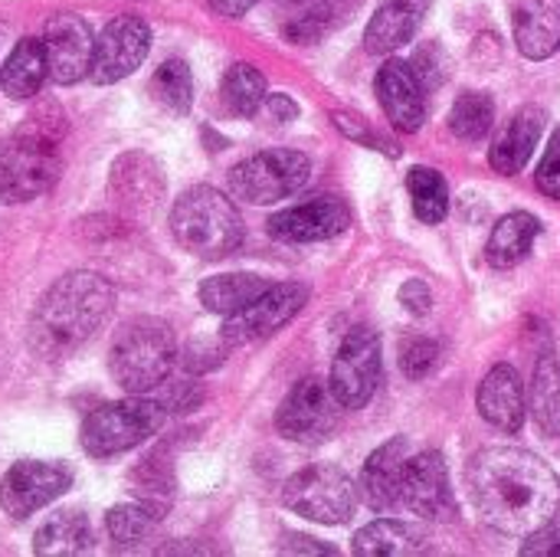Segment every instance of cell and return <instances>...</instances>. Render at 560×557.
Returning a JSON list of instances; mask_svg holds the SVG:
<instances>
[{
    "mask_svg": "<svg viewBox=\"0 0 560 557\" xmlns=\"http://www.w3.org/2000/svg\"><path fill=\"white\" fill-rule=\"evenodd\" d=\"M335 125L348 135V138H354V141H364V144H374V138H371V131H368V121L361 118V115H348V112H335Z\"/></svg>",
    "mask_w": 560,
    "mask_h": 557,
    "instance_id": "44",
    "label": "cell"
},
{
    "mask_svg": "<svg viewBox=\"0 0 560 557\" xmlns=\"http://www.w3.org/2000/svg\"><path fill=\"white\" fill-rule=\"evenodd\" d=\"M308 302V289L299 286V282H279V286H269L256 302H249L243 312L236 315H226L223 328H220V338L230 345V348H240V345H253V341H262L269 335H276L282 325H289Z\"/></svg>",
    "mask_w": 560,
    "mask_h": 557,
    "instance_id": "12",
    "label": "cell"
},
{
    "mask_svg": "<svg viewBox=\"0 0 560 557\" xmlns=\"http://www.w3.org/2000/svg\"><path fill=\"white\" fill-rule=\"evenodd\" d=\"M272 282L256 276V272H226V276H210L200 282V305L213 315H236L249 302H256Z\"/></svg>",
    "mask_w": 560,
    "mask_h": 557,
    "instance_id": "26",
    "label": "cell"
},
{
    "mask_svg": "<svg viewBox=\"0 0 560 557\" xmlns=\"http://www.w3.org/2000/svg\"><path fill=\"white\" fill-rule=\"evenodd\" d=\"M262 112L276 121V125H289L295 115H299V105L289 98V95H266L262 102Z\"/></svg>",
    "mask_w": 560,
    "mask_h": 557,
    "instance_id": "43",
    "label": "cell"
},
{
    "mask_svg": "<svg viewBox=\"0 0 560 557\" xmlns=\"http://www.w3.org/2000/svg\"><path fill=\"white\" fill-rule=\"evenodd\" d=\"M400 506L420 519H430V522H446L456 515V499L450 489V469L436 450L417 453L407 460L404 483H400Z\"/></svg>",
    "mask_w": 560,
    "mask_h": 557,
    "instance_id": "14",
    "label": "cell"
},
{
    "mask_svg": "<svg viewBox=\"0 0 560 557\" xmlns=\"http://www.w3.org/2000/svg\"><path fill=\"white\" fill-rule=\"evenodd\" d=\"M46 76H49L46 46H43V39L26 36V39H20V43L13 46V53H10L7 62L0 66V89H3L10 98L23 102V98H33V95L43 89Z\"/></svg>",
    "mask_w": 560,
    "mask_h": 557,
    "instance_id": "25",
    "label": "cell"
},
{
    "mask_svg": "<svg viewBox=\"0 0 560 557\" xmlns=\"http://www.w3.org/2000/svg\"><path fill=\"white\" fill-rule=\"evenodd\" d=\"M282 502L302 519H312L322 525H341L351 519L358 506V486L351 483L345 469L318 463V466L295 473L282 486Z\"/></svg>",
    "mask_w": 560,
    "mask_h": 557,
    "instance_id": "7",
    "label": "cell"
},
{
    "mask_svg": "<svg viewBox=\"0 0 560 557\" xmlns=\"http://www.w3.org/2000/svg\"><path fill=\"white\" fill-rule=\"evenodd\" d=\"M43 46H46L49 79L56 85H75L79 79L89 76L95 39L82 16H75V13L49 16L46 30H43Z\"/></svg>",
    "mask_w": 560,
    "mask_h": 557,
    "instance_id": "15",
    "label": "cell"
},
{
    "mask_svg": "<svg viewBox=\"0 0 560 557\" xmlns=\"http://www.w3.org/2000/svg\"><path fill=\"white\" fill-rule=\"evenodd\" d=\"M72 469L66 463H43V460H23L13 463L0 479V509L23 522L33 512L46 509L59 496L72 489Z\"/></svg>",
    "mask_w": 560,
    "mask_h": 557,
    "instance_id": "10",
    "label": "cell"
},
{
    "mask_svg": "<svg viewBox=\"0 0 560 557\" xmlns=\"http://www.w3.org/2000/svg\"><path fill=\"white\" fill-rule=\"evenodd\" d=\"M13 135L33 141V144H39V148H52V151H56V144H59L62 135H66V115H62L59 102H52V98H49V102H36Z\"/></svg>",
    "mask_w": 560,
    "mask_h": 557,
    "instance_id": "35",
    "label": "cell"
},
{
    "mask_svg": "<svg viewBox=\"0 0 560 557\" xmlns=\"http://www.w3.org/2000/svg\"><path fill=\"white\" fill-rule=\"evenodd\" d=\"M407 460H410V443L404 437L387 440L381 450L368 456L361 469V483H358V492L368 502V509L374 512L400 509V483H404Z\"/></svg>",
    "mask_w": 560,
    "mask_h": 557,
    "instance_id": "19",
    "label": "cell"
},
{
    "mask_svg": "<svg viewBox=\"0 0 560 557\" xmlns=\"http://www.w3.org/2000/svg\"><path fill=\"white\" fill-rule=\"evenodd\" d=\"M92 548V525L85 512L66 509L56 512L43 529L33 535V555L36 557H72Z\"/></svg>",
    "mask_w": 560,
    "mask_h": 557,
    "instance_id": "28",
    "label": "cell"
},
{
    "mask_svg": "<svg viewBox=\"0 0 560 557\" xmlns=\"http://www.w3.org/2000/svg\"><path fill=\"white\" fill-rule=\"evenodd\" d=\"M341 0H322V3H315L308 13H302V16H295L289 26H285V36L292 39V43H315V39H322L328 30H331V23L335 20H341Z\"/></svg>",
    "mask_w": 560,
    "mask_h": 557,
    "instance_id": "36",
    "label": "cell"
},
{
    "mask_svg": "<svg viewBox=\"0 0 560 557\" xmlns=\"http://www.w3.org/2000/svg\"><path fill=\"white\" fill-rule=\"evenodd\" d=\"M226 348H230V345H226L223 338H217V341H203V338H197V341H190V345L184 348L180 361H184V368H187V371L203 374V371H213V368H220V364H223Z\"/></svg>",
    "mask_w": 560,
    "mask_h": 557,
    "instance_id": "38",
    "label": "cell"
},
{
    "mask_svg": "<svg viewBox=\"0 0 560 557\" xmlns=\"http://www.w3.org/2000/svg\"><path fill=\"white\" fill-rule=\"evenodd\" d=\"M207 3H210V10L220 13V16H243L256 0H207Z\"/></svg>",
    "mask_w": 560,
    "mask_h": 557,
    "instance_id": "46",
    "label": "cell"
},
{
    "mask_svg": "<svg viewBox=\"0 0 560 557\" xmlns=\"http://www.w3.org/2000/svg\"><path fill=\"white\" fill-rule=\"evenodd\" d=\"M440 361V345L430 338H410L400 345V371L410 381H423Z\"/></svg>",
    "mask_w": 560,
    "mask_h": 557,
    "instance_id": "37",
    "label": "cell"
},
{
    "mask_svg": "<svg viewBox=\"0 0 560 557\" xmlns=\"http://www.w3.org/2000/svg\"><path fill=\"white\" fill-rule=\"evenodd\" d=\"M151 49V26L141 16H115L95 39L89 79L95 85H112L131 76Z\"/></svg>",
    "mask_w": 560,
    "mask_h": 557,
    "instance_id": "13",
    "label": "cell"
},
{
    "mask_svg": "<svg viewBox=\"0 0 560 557\" xmlns=\"http://www.w3.org/2000/svg\"><path fill=\"white\" fill-rule=\"evenodd\" d=\"M308 174H312L308 154L292 148H269L240 161L230 171V190L246 204L266 207L299 194L308 184Z\"/></svg>",
    "mask_w": 560,
    "mask_h": 557,
    "instance_id": "6",
    "label": "cell"
},
{
    "mask_svg": "<svg viewBox=\"0 0 560 557\" xmlns=\"http://www.w3.org/2000/svg\"><path fill=\"white\" fill-rule=\"evenodd\" d=\"M177 364V338L164 318L135 315L121 322L108 345V374L125 394L158 391Z\"/></svg>",
    "mask_w": 560,
    "mask_h": 557,
    "instance_id": "3",
    "label": "cell"
},
{
    "mask_svg": "<svg viewBox=\"0 0 560 557\" xmlns=\"http://www.w3.org/2000/svg\"><path fill=\"white\" fill-rule=\"evenodd\" d=\"M495 121V105L486 92H463L450 108V131L463 141H482Z\"/></svg>",
    "mask_w": 560,
    "mask_h": 557,
    "instance_id": "34",
    "label": "cell"
},
{
    "mask_svg": "<svg viewBox=\"0 0 560 557\" xmlns=\"http://www.w3.org/2000/svg\"><path fill=\"white\" fill-rule=\"evenodd\" d=\"M443 53H440V46L436 43H430V46H423L417 56H413V72H417V79H420V85L423 89H436L440 82H443V62H436Z\"/></svg>",
    "mask_w": 560,
    "mask_h": 557,
    "instance_id": "40",
    "label": "cell"
},
{
    "mask_svg": "<svg viewBox=\"0 0 560 557\" xmlns=\"http://www.w3.org/2000/svg\"><path fill=\"white\" fill-rule=\"evenodd\" d=\"M341 410L345 407L338 404L331 387H325L315 378H305L279 404L276 430L292 443H322L338 430Z\"/></svg>",
    "mask_w": 560,
    "mask_h": 557,
    "instance_id": "11",
    "label": "cell"
},
{
    "mask_svg": "<svg viewBox=\"0 0 560 557\" xmlns=\"http://www.w3.org/2000/svg\"><path fill=\"white\" fill-rule=\"evenodd\" d=\"M545 131V112L528 105L522 112L512 115V121L499 131V138L492 141L489 148V161L499 174H518L532 154H535V144Z\"/></svg>",
    "mask_w": 560,
    "mask_h": 557,
    "instance_id": "23",
    "label": "cell"
},
{
    "mask_svg": "<svg viewBox=\"0 0 560 557\" xmlns=\"http://www.w3.org/2000/svg\"><path fill=\"white\" fill-rule=\"evenodd\" d=\"M220 98L230 115L253 118L266 102V76L249 62H233L220 82Z\"/></svg>",
    "mask_w": 560,
    "mask_h": 557,
    "instance_id": "29",
    "label": "cell"
},
{
    "mask_svg": "<svg viewBox=\"0 0 560 557\" xmlns=\"http://www.w3.org/2000/svg\"><path fill=\"white\" fill-rule=\"evenodd\" d=\"M108 197H112V204L125 217L141 220L164 197L161 164L154 158H148L144 151H125V154H118L112 161V167H108Z\"/></svg>",
    "mask_w": 560,
    "mask_h": 557,
    "instance_id": "16",
    "label": "cell"
},
{
    "mask_svg": "<svg viewBox=\"0 0 560 557\" xmlns=\"http://www.w3.org/2000/svg\"><path fill=\"white\" fill-rule=\"evenodd\" d=\"M538 233H541L538 217H532V213H525V210L509 213V217H502V220L495 223V230H492V236H489V246H486V259H489L495 269H512V266H518V263L532 253Z\"/></svg>",
    "mask_w": 560,
    "mask_h": 557,
    "instance_id": "27",
    "label": "cell"
},
{
    "mask_svg": "<svg viewBox=\"0 0 560 557\" xmlns=\"http://www.w3.org/2000/svg\"><path fill=\"white\" fill-rule=\"evenodd\" d=\"M282 552H295V555H305V552H312V555H335V548L315 545V538H305V535H289V542L282 545Z\"/></svg>",
    "mask_w": 560,
    "mask_h": 557,
    "instance_id": "45",
    "label": "cell"
},
{
    "mask_svg": "<svg viewBox=\"0 0 560 557\" xmlns=\"http://www.w3.org/2000/svg\"><path fill=\"white\" fill-rule=\"evenodd\" d=\"M512 33L522 56H555L560 49V7L551 0H518L512 13Z\"/></svg>",
    "mask_w": 560,
    "mask_h": 557,
    "instance_id": "21",
    "label": "cell"
},
{
    "mask_svg": "<svg viewBox=\"0 0 560 557\" xmlns=\"http://www.w3.org/2000/svg\"><path fill=\"white\" fill-rule=\"evenodd\" d=\"M427 535L417 525L407 522H394V519H381L364 525L354 535L351 552L358 557H410L427 552Z\"/></svg>",
    "mask_w": 560,
    "mask_h": 557,
    "instance_id": "24",
    "label": "cell"
},
{
    "mask_svg": "<svg viewBox=\"0 0 560 557\" xmlns=\"http://www.w3.org/2000/svg\"><path fill=\"white\" fill-rule=\"evenodd\" d=\"M476 407L495 430L518 433L525 423V410H528L525 407V384H522L518 371L509 364H495L479 384Z\"/></svg>",
    "mask_w": 560,
    "mask_h": 557,
    "instance_id": "20",
    "label": "cell"
},
{
    "mask_svg": "<svg viewBox=\"0 0 560 557\" xmlns=\"http://www.w3.org/2000/svg\"><path fill=\"white\" fill-rule=\"evenodd\" d=\"M532 414L548 437H560V361L555 358H541L535 368Z\"/></svg>",
    "mask_w": 560,
    "mask_h": 557,
    "instance_id": "31",
    "label": "cell"
},
{
    "mask_svg": "<svg viewBox=\"0 0 560 557\" xmlns=\"http://www.w3.org/2000/svg\"><path fill=\"white\" fill-rule=\"evenodd\" d=\"M522 555H538V557H558L560 555V529L545 525L541 532H535L528 538V545L522 548Z\"/></svg>",
    "mask_w": 560,
    "mask_h": 557,
    "instance_id": "42",
    "label": "cell"
},
{
    "mask_svg": "<svg viewBox=\"0 0 560 557\" xmlns=\"http://www.w3.org/2000/svg\"><path fill=\"white\" fill-rule=\"evenodd\" d=\"M351 227V210L338 197H315L308 204L279 210L269 217L266 230L282 243H322L341 236Z\"/></svg>",
    "mask_w": 560,
    "mask_h": 557,
    "instance_id": "17",
    "label": "cell"
},
{
    "mask_svg": "<svg viewBox=\"0 0 560 557\" xmlns=\"http://www.w3.org/2000/svg\"><path fill=\"white\" fill-rule=\"evenodd\" d=\"M151 95L174 115H187L194 105V76L184 59H164L151 79Z\"/></svg>",
    "mask_w": 560,
    "mask_h": 557,
    "instance_id": "33",
    "label": "cell"
},
{
    "mask_svg": "<svg viewBox=\"0 0 560 557\" xmlns=\"http://www.w3.org/2000/svg\"><path fill=\"white\" fill-rule=\"evenodd\" d=\"M535 184L545 197L560 200V131L551 138V144H548V151L535 171Z\"/></svg>",
    "mask_w": 560,
    "mask_h": 557,
    "instance_id": "39",
    "label": "cell"
},
{
    "mask_svg": "<svg viewBox=\"0 0 560 557\" xmlns=\"http://www.w3.org/2000/svg\"><path fill=\"white\" fill-rule=\"evenodd\" d=\"M407 190L413 200V213L423 223H440L450 213V187L440 171L433 167H410L407 174Z\"/></svg>",
    "mask_w": 560,
    "mask_h": 557,
    "instance_id": "32",
    "label": "cell"
},
{
    "mask_svg": "<svg viewBox=\"0 0 560 557\" xmlns=\"http://www.w3.org/2000/svg\"><path fill=\"white\" fill-rule=\"evenodd\" d=\"M381 384V338L371 328H354L335 361H331V378L328 387L338 397L345 410H361Z\"/></svg>",
    "mask_w": 560,
    "mask_h": 557,
    "instance_id": "9",
    "label": "cell"
},
{
    "mask_svg": "<svg viewBox=\"0 0 560 557\" xmlns=\"http://www.w3.org/2000/svg\"><path fill=\"white\" fill-rule=\"evenodd\" d=\"M59 158L20 135L0 138V204H26L52 190L59 181Z\"/></svg>",
    "mask_w": 560,
    "mask_h": 557,
    "instance_id": "8",
    "label": "cell"
},
{
    "mask_svg": "<svg viewBox=\"0 0 560 557\" xmlns=\"http://www.w3.org/2000/svg\"><path fill=\"white\" fill-rule=\"evenodd\" d=\"M400 305H404L410 315H417V318L430 315V309H433V292H430V286H427L423 279L404 282V289H400Z\"/></svg>",
    "mask_w": 560,
    "mask_h": 557,
    "instance_id": "41",
    "label": "cell"
},
{
    "mask_svg": "<svg viewBox=\"0 0 560 557\" xmlns=\"http://www.w3.org/2000/svg\"><path fill=\"white\" fill-rule=\"evenodd\" d=\"M423 85L413 72L410 62L404 59H387L377 72V98L390 125L404 135L420 131L427 118V102H423Z\"/></svg>",
    "mask_w": 560,
    "mask_h": 557,
    "instance_id": "18",
    "label": "cell"
},
{
    "mask_svg": "<svg viewBox=\"0 0 560 557\" xmlns=\"http://www.w3.org/2000/svg\"><path fill=\"white\" fill-rule=\"evenodd\" d=\"M171 233L184 253L197 259H223L243 243V217L226 194L197 184L174 200Z\"/></svg>",
    "mask_w": 560,
    "mask_h": 557,
    "instance_id": "4",
    "label": "cell"
},
{
    "mask_svg": "<svg viewBox=\"0 0 560 557\" xmlns=\"http://www.w3.org/2000/svg\"><path fill=\"white\" fill-rule=\"evenodd\" d=\"M161 512L164 509L158 502H148V499H141V502H121V506H115L105 515L108 538L115 545H141L154 532V525L161 522Z\"/></svg>",
    "mask_w": 560,
    "mask_h": 557,
    "instance_id": "30",
    "label": "cell"
},
{
    "mask_svg": "<svg viewBox=\"0 0 560 557\" xmlns=\"http://www.w3.org/2000/svg\"><path fill=\"white\" fill-rule=\"evenodd\" d=\"M430 10V0H387L377 7V13L371 16L368 30H364V46L374 56L394 53L404 43L413 39V33L423 23V13Z\"/></svg>",
    "mask_w": 560,
    "mask_h": 557,
    "instance_id": "22",
    "label": "cell"
},
{
    "mask_svg": "<svg viewBox=\"0 0 560 557\" xmlns=\"http://www.w3.org/2000/svg\"><path fill=\"white\" fill-rule=\"evenodd\" d=\"M161 420H164V407L158 401L131 394L128 401L95 407L82 420L79 443L89 456L112 460V456H121V453L141 446L148 437H154Z\"/></svg>",
    "mask_w": 560,
    "mask_h": 557,
    "instance_id": "5",
    "label": "cell"
},
{
    "mask_svg": "<svg viewBox=\"0 0 560 557\" xmlns=\"http://www.w3.org/2000/svg\"><path fill=\"white\" fill-rule=\"evenodd\" d=\"M469 492L486 525L509 538H532L555 522L560 479L555 469L515 446H489L469 463Z\"/></svg>",
    "mask_w": 560,
    "mask_h": 557,
    "instance_id": "1",
    "label": "cell"
},
{
    "mask_svg": "<svg viewBox=\"0 0 560 557\" xmlns=\"http://www.w3.org/2000/svg\"><path fill=\"white\" fill-rule=\"evenodd\" d=\"M115 289L105 276L75 269L56 279L30 315V348L43 361H62L79 351L112 315Z\"/></svg>",
    "mask_w": 560,
    "mask_h": 557,
    "instance_id": "2",
    "label": "cell"
}]
</instances>
